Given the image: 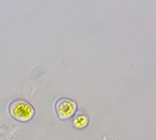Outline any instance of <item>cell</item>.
<instances>
[{
	"label": "cell",
	"mask_w": 156,
	"mask_h": 140,
	"mask_svg": "<svg viewBox=\"0 0 156 140\" xmlns=\"http://www.w3.org/2000/svg\"><path fill=\"white\" fill-rule=\"evenodd\" d=\"M73 126L78 129L82 130L87 128L90 123V118L86 114H79L72 119Z\"/></svg>",
	"instance_id": "3"
},
{
	"label": "cell",
	"mask_w": 156,
	"mask_h": 140,
	"mask_svg": "<svg viewBox=\"0 0 156 140\" xmlns=\"http://www.w3.org/2000/svg\"><path fill=\"white\" fill-rule=\"evenodd\" d=\"M10 116L15 120L26 123L33 120L36 115L33 106L28 102L22 99L13 101L9 108Z\"/></svg>",
	"instance_id": "1"
},
{
	"label": "cell",
	"mask_w": 156,
	"mask_h": 140,
	"mask_svg": "<svg viewBox=\"0 0 156 140\" xmlns=\"http://www.w3.org/2000/svg\"><path fill=\"white\" fill-rule=\"evenodd\" d=\"M78 104L67 98H61L55 104V110L59 120L66 121L73 119L78 112Z\"/></svg>",
	"instance_id": "2"
}]
</instances>
